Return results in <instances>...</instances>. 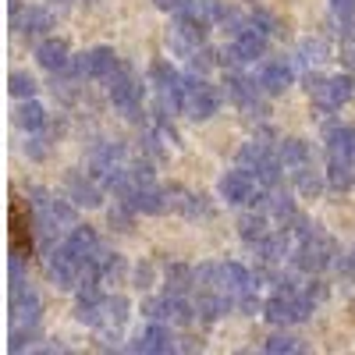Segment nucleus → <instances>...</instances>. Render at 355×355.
<instances>
[{
    "mask_svg": "<svg viewBox=\"0 0 355 355\" xmlns=\"http://www.w3.org/2000/svg\"><path fill=\"white\" fill-rule=\"evenodd\" d=\"M256 85L263 89V96H284L288 89L295 85V68L288 57H263L259 71H256Z\"/></svg>",
    "mask_w": 355,
    "mask_h": 355,
    "instance_id": "nucleus-8",
    "label": "nucleus"
},
{
    "mask_svg": "<svg viewBox=\"0 0 355 355\" xmlns=\"http://www.w3.org/2000/svg\"><path fill=\"white\" fill-rule=\"evenodd\" d=\"M274 153H277V160L284 164V171H291V167H302V164H309L313 160V146L306 142V139H277V146H274Z\"/></svg>",
    "mask_w": 355,
    "mask_h": 355,
    "instance_id": "nucleus-20",
    "label": "nucleus"
},
{
    "mask_svg": "<svg viewBox=\"0 0 355 355\" xmlns=\"http://www.w3.org/2000/svg\"><path fill=\"white\" fill-rule=\"evenodd\" d=\"M142 316L146 320H164V299H142Z\"/></svg>",
    "mask_w": 355,
    "mask_h": 355,
    "instance_id": "nucleus-35",
    "label": "nucleus"
},
{
    "mask_svg": "<svg viewBox=\"0 0 355 355\" xmlns=\"http://www.w3.org/2000/svg\"><path fill=\"white\" fill-rule=\"evenodd\" d=\"M36 64H40L43 71H50V75L68 71V64H71V46H68V40H61V36H43V40L36 43Z\"/></svg>",
    "mask_w": 355,
    "mask_h": 355,
    "instance_id": "nucleus-13",
    "label": "nucleus"
},
{
    "mask_svg": "<svg viewBox=\"0 0 355 355\" xmlns=\"http://www.w3.org/2000/svg\"><path fill=\"white\" fill-rule=\"evenodd\" d=\"M117 64H121V57L114 53V46H93V50L71 53L68 71H71L78 82H103Z\"/></svg>",
    "mask_w": 355,
    "mask_h": 355,
    "instance_id": "nucleus-7",
    "label": "nucleus"
},
{
    "mask_svg": "<svg viewBox=\"0 0 355 355\" xmlns=\"http://www.w3.org/2000/svg\"><path fill=\"white\" fill-rule=\"evenodd\" d=\"M64 196L78 206H85V210H96V206H103V189H100V182L89 171H68L64 174Z\"/></svg>",
    "mask_w": 355,
    "mask_h": 355,
    "instance_id": "nucleus-9",
    "label": "nucleus"
},
{
    "mask_svg": "<svg viewBox=\"0 0 355 355\" xmlns=\"http://www.w3.org/2000/svg\"><path fill=\"white\" fill-rule=\"evenodd\" d=\"M220 277H224V291L231 295V299H234L239 291H245V288H259L249 266L234 263V259H231V263H220Z\"/></svg>",
    "mask_w": 355,
    "mask_h": 355,
    "instance_id": "nucleus-25",
    "label": "nucleus"
},
{
    "mask_svg": "<svg viewBox=\"0 0 355 355\" xmlns=\"http://www.w3.org/2000/svg\"><path fill=\"white\" fill-rule=\"evenodd\" d=\"M338 266H341V270H348V274H355V249H352L348 256H341V259H338Z\"/></svg>",
    "mask_w": 355,
    "mask_h": 355,
    "instance_id": "nucleus-38",
    "label": "nucleus"
},
{
    "mask_svg": "<svg viewBox=\"0 0 355 355\" xmlns=\"http://www.w3.org/2000/svg\"><path fill=\"white\" fill-rule=\"evenodd\" d=\"M323 142H327V153H341V157L355 160V125L327 121L323 125Z\"/></svg>",
    "mask_w": 355,
    "mask_h": 355,
    "instance_id": "nucleus-18",
    "label": "nucleus"
},
{
    "mask_svg": "<svg viewBox=\"0 0 355 355\" xmlns=\"http://www.w3.org/2000/svg\"><path fill=\"white\" fill-rule=\"evenodd\" d=\"M302 295H306L309 302H323V299H327V284H323V281L316 277V281H309V288H306Z\"/></svg>",
    "mask_w": 355,
    "mask_h": 355,
    "instance_id": "nucleus-36",
    "label": "nucleus"
},
{
    "mask_svg": "<svg viewBox=\"0 0 355 355\" xmlns=\"http://www.w3.org/2000/svg\"><path fill=\"white\" fill-rule=\"evenodd\" d=\"M266 231H270V217H266L263 210H252V206H249V210L239 217V239H242L249 249L263 239Z\"/></svg>",
    "mask_w": 355,
    "mask_h": 355,
    "instance_id": "nucleus-24",
    "label": "nucleus"
},
{
    "mask_svg": "<svg viewBox=\"0 0 355 355\" xmlns=\"http://www.w3.org/2000/svg\"><path fill=\"white\" fill-rule=\"evenodd\" d=\"M103 82H107V96H110V103L121 110L128 121H146V110H142L146 85L139 82V75H135L128 64H117Z\"/></svg>",
    "mask_w": 355,
    "mask_h": 355,
    "instance_id": "nucleus-1",
    "label": "nucleus"
},
{
    "mask_svg": "<svg viewBox=\"0 0 355 355\" xmlns=\"http://www.w3.org/2000/svg\"><path fill=\"white\" fill-rule=\"evenodd\" d=\"M323 182L334 192H348L355 185V160L341 157V153H327V164H323Z\"/></svg>",
    "mask_w": 355,
    "mask_h": 355,
    "instance_id": "nucleus-15",
    "label": "nucleus"
},
{
    "mask_svg": "<svg viewBox=\"0 0 355 355\" xmlns=\"http://www.w3.org/2000/svg\"><path fill=\"white\" fill-rule=\"evenodd\" d=\"M11 121H15L18 132H43L46 121H50V114H46V107H43L36 96H28V100H18Z\"/></svg>",
    "mask_w": 355,
    "mask_h": 355,
    "instance_id": "nucleus-16",
    "label": "nucleus"
},
{
    "mask_svg": "<svg viewBox=\"0 0 355 355\" xmlns=\"http://www.w3.org/2000/svg\"><path fill=\"white\" fill-rule=\"evenodd\" d=\"M291 185L299 189L302 199H316V196H323V189H327V182H323V171H316L313 160L302 164V167H291Z\"/></svg>",
    "mask_w": 355,
    "mask_h": 355,
    "instance_id": "nucleus-21",
    "label": "nucleus"
},
{
    "mask_svg": "<svg viewBox=\"0 0 355 355\" xmlns=\"http://www.w3.org/2000/svg\"><path fill=\"white\" fill-rule=\"evenodd\" d=\"M338 242L331 239L323 227H316L309 239H302V242H295V252H291V266L299 274H323L327 266H334L338 263Z\"/></svg>",
    "mask_w": 355,
    "mask_h": 355,
    "instance_id": "nucleus-2",
    "label": "nucleus"
},
{
    "mask_svg": "<svg viewBox=\"0 0 355 355\" xmlns=\"http://www.w3.org/2000/svg\"><path fill=\"white\" fill-rule=\"evenodd\" d=\"M263 352L266 355H291V352H302V345H299V338H295V334L277 331V334H270V338L263 341Z\"/></svg>",
    "mask_w": 355,
    "mask_h": 355,
    "instance_id": "nucleus-31",
    "label": "nucleus"
},
{
    "mask_svg": "<svg viewBox=\"0 0 355 355\" xmlns=\"http://www.w3.org/2000/svg\"><path fill=\"white\" fill-rule=\"evenodd\" d=\"M348 71H355V50H348Z\"/></svg>",
    "mask_w": 355,
    "mask_h": 355,
    "instance_id": "nucleus-39",
    "label": "nucleus"
},
{
    "mask_svg": "<svg viewBox=\"0 0 355 355\" xmlns=\"http://www.w3.org/2000/svg\"><path fill=\"white\" fill-rule=\"evenodd\" d=\"M43 263H46V277L53 288H61V291H75L78 288V277H82V259L64 245V239L57 242L53 249L43 252Z\"/></svg>",
    "mask_w": 355,
    "mask_h": 355,
    "instance_id": "nucleus-6",
    "label": "nucleus"
},
{
    "mask_svg": "<svg viewBox=\"0 0 355 355\" xmlns=\"http://www.w3.org/2000/svg\"><path fill=\"white\" fill-rule=\"evenodd\" d=\"M50 28H53L50 8H43V4H25V15H21V21H18V33H21V36H50Z\"/></svg>",
    "mask_w": 355,
    "mask_h": 355,
    "instance_id": "nucleus-22",
    "label": "nucleus"
},
{
    "mask_svg": "<svg viewBox=\"0 0 355 355\" xmlns=\"http://www.w3.org/2000/svg\"><path fill=\"white\" fill-rule=\"evenodd\" d=\"M164 291L167 295H189V291H196V266H189V263H167Z\"/></svg>",
    "mask_w": 355,
    "mask_h": 355,
    "instance_id": "nucleus-23",
    "label": "nucleus"
},
{
    "mask_svg": "<svg viewBox=\"0 0 355 355\" xmlns=\"http://www.w3.org/2000/svg\"><path fill=\"white\" fill-rule=\"evenodd\" d=\"M57 4H68V0H57Z\"/></svg>",
    "mask_w": 355,
    "mask_h": 355,
    "instance_id": "nucleus-40",
    "label": "nucleus"
},
{
    "mask_svg": "<svg viewBox=\"0 0 355 355\" xmlns=\"http://www.w3.org/2000/svg\"><path fill=\"white\" fill-rule=\"evenodd\" d=\"M220 93H224L227 103H234L245 117H266V100H270V96H263V89L256 85V78H249L242 68H227Z\"/></svg>",
    "mask_w": 355,
    "mask_h": 355,
    "instance_id": "nucleus-4",
    "label": "nucleus"
},
{
    "mask_svg": "<svg viewBox=\"0 0 355 355\" xmlns=\"http://www.w3.org/2000/svg\"><path fill=\"white\" fill-rule=\"evenodd\" d=\"M64 245H68V249L82 259V266H85L89 259L96 256V249H100L103 242H100V234H96V227H93V224H75V227L64 234Z\"/></svg>",
    "mask_w": 355,
    "mask_h": 355,
    "instance_id": "nucleus-17",
    "label": "nucleus"
},
{
    "mask_svg": "<svg viewBox=\"0 0 355 355\" xmlns=\"http://www.w3.org/2000/svg\"><path fill=\"white\" fill-rule=\"evenodd\" d=\"M121 202H128L135 214H142V217H160V214H167V192L157 185V182H150V185H135Z\"/></svg>",
    "mask_w": 355,
    "mask_h": 355,
    "instance_id": "nucleus-14",
    "label": "nucleus"
},
{
    "mask_svg": "<svg viewBox=\"0 0 355 355\" xmlns=\"http://www.w3.org/2000/svg\"><path fill=\"white\" fill-rule=\"evenodd\" d=\"M153 8L164 11V15H174L178 8H182V0H153Z\"/></svg>",
    "mask_w": 355,
    "mask_h": 355,
    "instance_id": "nucleus-37",
    "label": "nucleus"
},
{
    "mask_svg": "<svg viewBox=\"0 0 355 355\" xmlns=\"http://www.w3.org/2000/svg\"><path fill=\"white\" fill-rule=\"evenodd\" d=\"M302 57H306V61H327V43H323V40H306L302 43Z\"/></svg>",
    "mask_w": 355,
    "mask_h": 355,
    "instance_id": "nucleus-34",
    "label": "nucleus"
},
{
    "mask_svg": "<svg viewBox=\"0 0 355 355\" xmlns=\"http://www.w3.org/2000/svg\"><path fill=\"white\" fill-rule=\"evenodd\" d=\"M316 309V302H309L302 291H274L270 299L263 302V316L274 323V327H291V323L309 320Z\"/></svg>",
    "mask_w": 355,
    "mask_h": 355,
    "instance_id": "nucleus-5",
    "label": "nucleus"
},
{
    "mask_svg": "<svg viewBox=\"0 0 355 355\" xmlns=\"http://www.w3.org/2000/svg\"><path fill=\"white\" fill-rule=\"evenodd\" d=\"M327 100L334 110L348 107L355 100V71H345V75H327Z\"/></svg>",
    "mask_w": 355,
    "mask_h": 355,
    "instance_id": "nucleus-26",
    "label": "nucleus"
},
{
    "mask_svg": "<svg viewBox=\"0 0 355 355\" xmlns=\"http://www.w3.org/2000/svg\"><path fill=\"white\" fill-rule=\"evenodd\" d=\"M182 114L192 117V121H210V117L224 107V93L217 85L206 82V75H196V71H185L182 75Z\"/></svg>",
    "mask_w": 355,
    "mask_h": 355,
    "instance_id": "nucleus-3",
    "label": "nucleus"
},
{
    "mask_svg": "<svg viewBox=\"0 0 355 355\" xmlns=\"http://www.w3.org/2000/svg\"><path fill=\"white\" fill-rule=\"evenodd\" d=\"M331 15L338 21L341 40H352L355 36V0H331Z\"/></svg>",
    "mask_w": 355,
    "mask_h": 355,
    "instance_id": "nucleus-29",
    "label": "nucleus"
},
{
    "mask_svg": "<svg viewBox=\"0 0 355 355\" xmlns=\"http://www.w3.org/2000/svg\"><path fill=\"white\" fill-rule=\"evenodd\" d=\"M135 217H139V214L132 210L128 202H121V199H117L110 210H107V220H110L114 231H132V227H135Z\"/></svg>",
    "mask_w": 355,
    "mask_h": 355,
    "instance_id": "nucleus-32",
    "label": "nucleus"
},
{
    "mask_svg": "<svg viewBox=\"0 0 355 355\" xmlns=\"http://www.w3.org/2000/svg\"><path fill=\"white\" fill-rule=\"evenodd\" d=\"M256 178L245 171V167H234V171H224L220 182H217V196L227 202V206H249L252 192H256Z\"/></svg>",
    "mask_w": 355,
    "mask_h": 355,
    "instance_id": "nucleus-11",
    "label": "nucleus"
},
{
    "mask_svg": "<svg viewBox=\"0 0 355 355\" xmlns=\"http://www.w3.org/2000/svg\"><path fill=\"white\" fill-rule=\"evenodd\" d=\"M8 93H11L15 100H28V96L40 93V82L28 75V71H11V75H8Z\"/></svg>",
    "mask_w": 355,
    "mask_h": 355,
    "instance_id": "nucleus-30",
    "label": "nucleus"
},
{
    "mask_svg": "<svg viewBox=\"0 0 355 355\" xmlns=\"http://www.w3.org/2000/svg\"><path fill=\"white\" fill-rule=\"evenodd\" d=\"M128 352L171 355V352H178V338H174V331H171V323H164V320H150V323L142 327V334L128 345Z\"/></svg>",
    "mask_w": 355,
    "mask_h": 355,
    "instance_id": "nucleus-10",
    "label": "nucleus"
},
{
    "mask_svg": "<svg viewBox=\"0 0 355 355\" xmlns=\"http://www.w3.org/2000/svg\"><path fill=\"white\" fill-rule=\"evenodd\" d=\"M128 316H132V306H128L125 295H103V327L107 331H121L128 323Z\"/></svg>",
    "mask_w": 355,
    "mask_h": 355,
    "instance_id": "nucleus-27",
    "label": "nucleus"
},
{
    "mask_svg": "<svg viewBox=\"0 0 355 355\" xmlns=\"http://www.w3.org/2000/svg\"><path fill=\"white\" fill-rule=\"evenodd\" d=\"M125 160H128V146L121 139H100V142H93V150H89V174L100 182L107 171L121 167Z\"/></svg>",
    "mask_w": 355,
    "mask_h": 355,
    "instance_id": "nucleus-12",
    "label": "nucleus"
},
{
    "mask_svg": "<svg viewBox=\"0 0 355 355\" xmlns=\"http://www.w3.org/2000/svg\"><path fill=\"white\" fill-rule=\"evenodd\" d=\"M302 89H306V96L313 100V107L320 114H334V107L327 100V75H323V71H306L302 75Z\"/></svg>",
    "mask_w": 355,
    "mask_h": 355,
    "instance_id": "nucleus-28",
    "label": "nucleus"
},
{
    "mask_svg": "<svg viewBox=\"0 0 355 355\" xmlns=\"http://www.w3.org/2000/svg\"><path fill=\"white\" fill-rule=\"evenodd\" d=\"M164 299V323L171 327H192L196 323V302H189V295H160Z\"/></svg>",
    "mask_w": 355,
    "mask_h": 355,
    "instance_id": "nucleus-19",
    "label": "nucleus"
},
{
    "mask_svg": "<svg viewBox=\"0 0 355 355\" xmlns=\"http://www.w3.org/2000/svg\"><path fill=\"white\" fill-rule=\"evenodd\" d=\"M132 281H135L139 291H150V288L157 284V266H153V263H139L135 270H132Z\"/></svg>",
    "mask_w": 355,
    "mask_h": 355,
    "instance_id": "nucleus-33",
    "label": "nucleus"
}]
</instances>
